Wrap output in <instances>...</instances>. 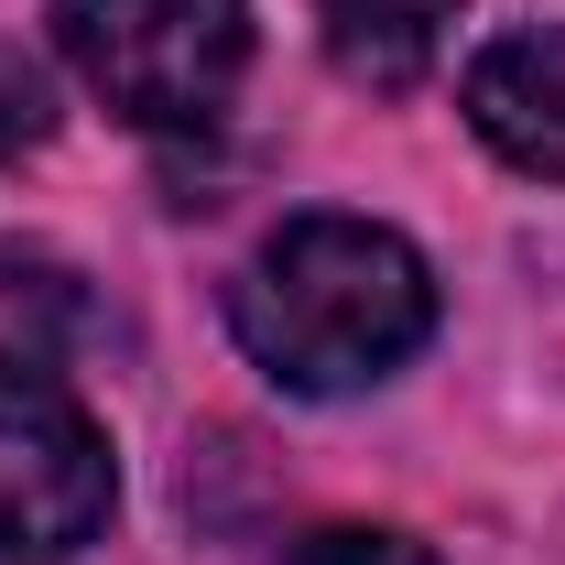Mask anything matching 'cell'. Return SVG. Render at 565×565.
Instances as JSON below:
<instances>
[{
	"mask_svg": "<svg viewBox=\"0 0 565 565\" xmlns=\"http://www.w3.org/2000/svg\"><path fill=\"white\" fill-rule=\"evenodd\" d=\"M55 44L131 131H207L250 76V11L239 0H55Z\"/></svg>",
	"mask_w": 565,
	"mask_h": 565,
	"instance_id": "cell-2",
	"label": "cell"
},
{
	"mask_svg": "<svg viewBox=\"0 0 565 565\" xmlns=\"http://www.w3.org/2000/svg\"><path fill=\"white\" fill-rule=\"evenodd\" d=\"M457 11L468 0H316V33H327L338 76H359V87H414L446 55Z\"/></svg>",
	"mask_w": 565,
	"mask_h": 565,
	"instance_id": "cell-5",
	"label": "cell"
},
{
	"mask_svg": "<svg viewBox=\"0 0 565 565\" xmlns=\"http://www.w3.org/2000/svg\"><path fill=\"white\" fill-rule=\"evenodd\" d=\"M109 500H120V468H109V435L87 424V403L66 381L0 359V565L98 544Z\"/></svg>",
	"mask_w": 565,
	"mask_h": 565,
	"instance_id": "cell-3",
	"label": "cell"
},
{
	"mask_svg": "<svg viewBox=\"0 0 565 565\" xmlns=\"http://www.w3.org/2000/svg\"><path fill=\"white\" fill-rule=\"evenodd\" d=\"M468 131L490 141L511 174L565 185V22L500 33L490 55L468 66Z\"/></svg>",
	"mask_w": 565,
	"mask_h": 565,
	"instance_id": "cell-4",
	"label": "cell"
},
{
	"mask_svg": "<svg viewBox=\"0 0 565 565\" xmlns=\"http://www.w3.org/2000/svg\"><path fill=\"white\" fill-rule=\"evenodd\" d=\"M282 565H435L414 533H370V522H338V533H305Z\"/></svg>",
	"mask_w": 565,
	"mask_h": 565,
	"instance_id": "cell-6",
	"label": "cell"
},
{
	"mask_svg": "<svg viewBox=\"0 0 565 565\" xmlns=\"http://www.w3.org/2000/svg\"><path fill=\"white\" fill-rule=\"evenodd\" d=\"M228 327L282 392L338 403V392L392 381L435 338V273L403 228L316 207V217H282L250 250V273L228 282Z\"/></svg>",
	"mask_w": 565,
	"mask_h": 565,
	"instance_id": "cell-1",
	"label": "cell"
}]
</instances>
